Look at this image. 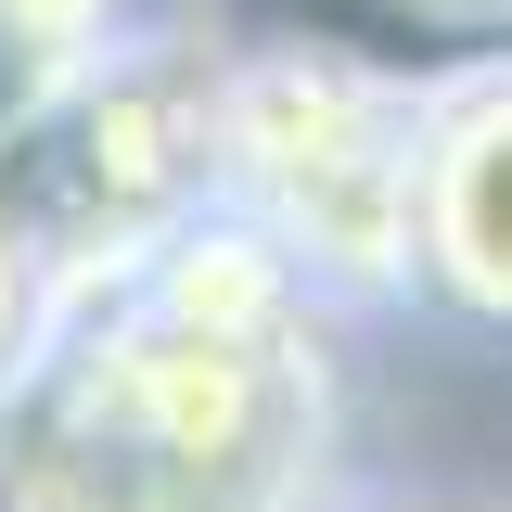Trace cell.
Masks as SVG:
<instances>
[{
	"label": "cell",
	"instance_id": "3",
	"mask_svg": "<svg viewBox=\"0 0 512 512\" xmlns=\"http://www.w3.org/2000/svg\"><path fill=\"white\" fill-rule=\"evenodd\" d=\"M410 282L436 308L512 333V64L423 90V180H410Z\"/></svg>",
	"mask_w": 512,
	"mask_h": 512
},
{
	"label": "cell",
	"instance_id": "2",
	"mask_svg": "<svg viewBox=\"0 0 512 512\" xmlns=\"http://www.w3.org/2000/svg\"><path fill=\"white\" fill-rule=\"evenodd\" d=\"M410 180L423 90L359 52H244L218 64V192L320 295L410 282Z\"/></svg>",
	"mask_w": 512,
	"mask_h": 512
},
{
	"label": "cell",
	"instance_id": "1",
	"mask_svg": "<svg viewBox=\"0 0 512 512\" xmlns=\"http://www.w3.org/2000/svg\"><path fill=\"white\" fill-rule=\"evenodd\" d=\"M320 474V308L192 320L141 269H90L0 372V512H320Z\"/></svg>",
	"mask_w": 512,
	"mask_h": 512
},
{
	"label": "cell",
	"instance_id": "4",
	"mask_svg": "<svg viewBox=\"0 0 512 512\" xmlns=\"http://www.w3.org/2000/svg\"><path fill=\"white\" fill-rule=\"evenodd\" d=\"M39 320H52V256H39V231L0 205V372L39 346Z\"/></svg>",
	"mask_w": 512,
	"mask_h": 512
},
{
	"label": "cell",
	"instance_id": "5",
	"mask_svg": "<svg viewBox=\"0 0 512 512\" xmlns=\"http://www.w3.org/2000/svg\"><path fill=\"white\" fill-rule=\"evenodd\" d=\"M372 512H474V500H372Z\"/></svg>",
	"mask_w": 512,
	"mask_h": 512
}]
</instances>
